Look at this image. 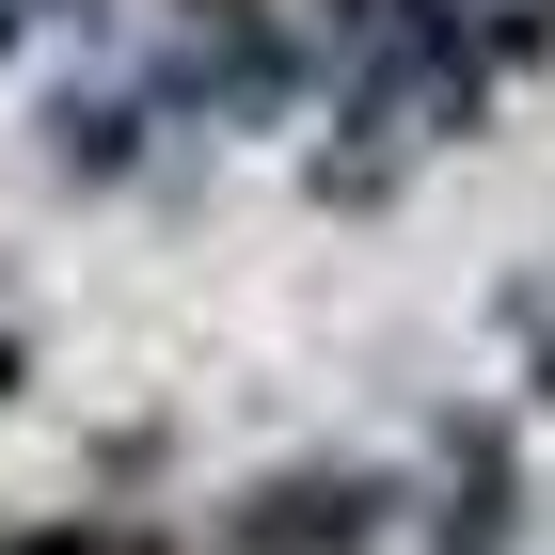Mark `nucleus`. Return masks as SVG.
Masks as SVG:
<instances>
[{
	"label": "nucleus",
	"instance_id": "obj_1",
	"mask_svg": "<svg viewBox=\"0 0 555 555\" xmlns=\"http://www.w3.org/2000/svg\"><path fill=\"white\" fill-rule=\"evenodd\" d=\"M492 95H508V64L476 33V0H334V128L349 143L318 159V191L382 207L413 159L492 128Z\"/></svg>",
	"mask_w": 555,
	"mask_h": 555
},
{
	"label": "nucleus",
	"instance_id": "obj_2",
	"mask_svg": "<svg viewBox=\"0 0 555 555\" xmlns=\"http://www.w3.org/2000/svg\"><path fill=\"white\" fill-rule=\"evenodd\" d=\"M428 555H508L524 540V461H508V428L492 413H444L428 428V508H413Z\"/></svg>",
	"mask_w": 555,
	"mask_h": 555
},
{
	"label": "nucleus",
	"instance_id": "obj_3",
	"mask_svg": "<svg viewBox=\"0 0 555 555\" xmlns=\"http://www.w3.org/2000/svg\"><path fill=\"white\" fill-rule=\"evenodd\" d=\"M159 112H175V80H64L48 95V159L80 175V191H128L159 159Z\"/></svg>",
	"mask_w": 555,
	"mask_h": 555
},
{
	"label": "nucleus",
	"instance_id": "obj_4",
	"mask_svg": "<svg viewBox=\"0 0 555 555\" xmlns=\"http://www.w3.org/2000/svg\"><path fill=\"white\" fill-rule=\"evenodd\" d=\"M0 555H128L112 524H33V540H0Z\"/></svg>",
	"mask_w": 555,
	"mask_h": 555
},
{
	"label": "nucleus",
	"instance_id": "obj_5",
	"mask_svg": "<svg viewBox=\"0 0 555 555\" xmlns=\"http://www.w3.org/2000/svg\"><path fill=\"white\" fill-rule=\"evenodd\" d=\"M524 334H540V397H555V301H524Z\"/></svg>",
	"mask_w": 555,
	"mask_h": 555
}]
</instances>
